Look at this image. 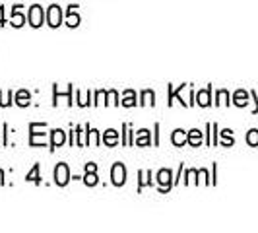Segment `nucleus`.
I'll use <instances>...</instances> for the list:
<instances>
[{
  "mask_svg": "<svg viewBox=\"0 0 258 233\" xmlns=\"http://www.w3.org/2000/svg\"><path fill=\"white\" fill-rule=\"evenodd\" d=\"M27 18H29L31 27H41L43 26V22H45V12H43V8H41L39 4H33V6L29 8Z\"/></svg>",
  "mask_w": 258,
  "mask_h": 233,
  "instance_id": "1",
  "label": "nucleus"
},
{
  "mask_svg": "<svg viewBox=\"0 0 258 233\" xmlns=\"http://www.w3.org/2000/svg\"><path fill=\"white\" fill-rule=\"evenodd\" d=\"M68 181H70V169L66 163H58L54 167V183L58 187H64V185H68Z\"/></svg>",
  "mask_w": 258,
  "mask_h": 233,
  "instance_id": "2",
  "label": "nucleus"
},
{
  "mask_svg": "<svg viewBox=\"0 0 258 233\" xmlns=\"http://www.w3.org/2000/svg\"><path fill=\"white\" fill-rule=\"evenodd\" d=\"M111 181L115 187H122L126 183V169L122 163H115L113 169H111Z\"/></svg>",
  "mask_w": 258,
  "mask_h": 233,
  "instance_id": "3",
  "label": "nucleus"
},
{
  "mask_svg": "<svg viewBox=\"0 0 258 233\" xmlns=\"http://www.w3.org/2000/svg\"><path fill=\"white\" fill-rule=\"evenodd\" d=\"M47 22H49L51 27H58L62 24V10H60V6L52 4L51 8H49V12H47Z\"/></svg>",
  "mask_w": 258,
  "mask_h": 233,
  "instance_id": "4",
  "label": "nucleus"
},
{
  "mask_svg": "<svg viewBox=\"0 0 258 233\" xmlns=\"http://www.w3.org/2000/svg\"><path fill=\"white\" fill-rule=\"evenodd\" d=\"M37 130H39V123H31L29 125V144L31 146H43V144L47 142L45 134H41Z\"/></svg>",
  "mask_w": 258,
  "mask_h": 233,
  "instance_id": "5",
  "label": "nucleus"
},
{
  "mask_svg": "<svg viewBox=\"0 0 258 233\" xmlns=\"http://www.w3.org/2000/svg\"><path fill=\"white\" fill-rule=\"evenodd\" d=\"M173 175H171V171L169 169H161L159 173H157V183H159V187H161V193H165L169 191L171 187H173Z\"/></svg>",
  "mask_w": 258,
  "mask_h": 233,
  "instance_id": "6",
  "label": "nucleus"
},
{
  "mask_svg": "<svg viewBox=\"0 0 258 233\" xmlns=\"http://www.w3.org/2000/svg\"><path fill=\"white\" fill-rule=\"evenodd\" d=\"M52 140H51V150H56L58 146H62V144L66 142V132L60 129H54L51 132Z\"/></svg>",
  "mask_w": 258,
  "mask_h": 233,
  "instance_id": "7",
  "label": "nucleus"
},
{
  "mask_svg": "<svg viewBox=\"0 0 258 233\" xmlns=\"http://www.w3.org/2000/svg\"><path fill=\"white\" fill-rule=\"evenodd\" d=\"M186 138H188V134H184V130L182 129H177L175 132H173V136H171V142L175 144V146H184Z\"/></svg>",
  "mask_w": 258,
  "mask_h": 233,
  "instance_id": "8",
  "label": "nucleus"
},
{
  "mask_svg": "<svg viewBox=\"0 0 258 233\" xmlns=\"http://www.w3.org/2000/svg\"><path fill=\"white\" fill-rule=\"evenodd\" d=\"M31 101V95H29V91L27 90H20L16 93V103L20 105V107H27Z\"/></svg>",
  "mask_w": 258,
  "mask_h": 233,
  "instance_id": "9",
  "label": "nucleus"
},
{
  "mask_svg": "<svg viewBox=\"0 0 258 233\" xmlns=\"http://www.w3.org/2000/svg\"><path fill=\"white\" fill-rule=\"evenodd\" d=\"M74 8H76V6H70V8H68V18H66V26H70V27L80 26V16L74 12Z\"/></svg>",
  "mask_w": 258,
  "mask_h": 233,
  "instance_id": "10",
  "label": "nucleus"
},
{
  "mask_svg": "<svg viewBox=\"0 0 258 233\" xmlns=\"http://www.w3.org/2000/svg\"><path fill=\"white\" fill-rule=\"evenodd\" d=\"M103 142L107 144V146H116V142H118V132L113 129H109L103 134Z\"/></svg>",
  "mask_w": 258,
  "mask_h": 233,
  "instance_id": "11",
  "label": "nucleus"
},
{
  "mask_svg": "<svg viewBox=\"0 0 258 233\" xmlns=\"http://www.w3.org/2000/svg\"><path fill=\"white\" fill-rule=\"evenodd\" d=\"M18 8H20V6H16V8H14V12H12V26L14 27H22L24 24H26V18L20 14Z\"/></svg>",
  "mask_w": 258,
  "mask_h": 233,
  "instance_id": "12",
  "label": "nucleus"
},
{
  "mask_svg": "<svg viewBox=\"0 0 258 233\" xmlns=\"http://www.w3.org/2000/svg\"><path fill=\"white\" fill-rule=\"evenodd\" d=\"M186 142L192 144V146H200V142H202V132L200 130H190L188 132V138H186Z\"/></svg>",
  "mask_w": 258,
  "mask_h": 233,
  "instance_id": "13",
  "label": "nucleus"
},
{
  "mask_svg": "<svg viewBox=\"0 0 258 233\" xmlns=\"http://www.w3.org/2000/svg\"><path fill=\"white\" fill-rule=\"evenodd\" d=\"M84 183L88 185V187H95L97 185V175H95V171L93 169H86V175H84Z\"/></svg>",
  "mask_w": 258,
  "mask_h": 233,
  "instance_id": "14",
  "label": "nucleus"
},
{
  "mask_svg": "<svg viewBox=\"0 0 258 233\" xmlns=\"http://www.w3.org/2000/svg\"><path fill=\"white\" fill-rule=\"evenodd\" d=\"M122 105L124 107H134L136 105V93L132 90H126L124 91V97H122Z\"/></svg>",
  "mask_w": 258,
  "mask_h": 233,
  "instance_id": "15",
  "label": "nucleus"
},
{
  "mask_svg": "<svg viewBox=\"0 0 258 233\" xmlns=\"http://www.w3.org/2000/svg\"><path fill=\"white\" fill-rule=\"evenodd\" d=\"M140 105H155V93L152 90H144L142 91V101Z\"/></svg>",
  "mask_w": 258,
  "mask_h": 233,
  "instance_id": "16",
  "label": "nucleus"
},
{
  "mask_svg": "<svg viewBox=\"0 0 258 233\" xmlns=\"http://www.w3.org/2000/svg\"><path fill=\"white\" fill-rule=\"evenodd\" d=\"M26 181L27 183L31 181V183H35V185H39V183H41V177H39V163H35V165H33V169L27 173Z\"/></svg>",
  "mask_w": 258,
  "mask_h": 233,
  "instance_id": "17",
  "label": "nucleus"
},
{
  "mask_svg": "<svg viewBox=\"0 0 258 233\" xmlns=\"http://www.w3.org/2000/svg\"><path fill=\"white\" fill-rule=\"evenodd\" d=\"M136 144L138 146H150V132L144 129L138 132V136H136Z\"/></svg>",
  "mask_w": 258,
  "mask_h": 233,
  "instance_id": "18",
  "label": "nucleus"
},
{
  "mask_svg": "<svg viewBox=\"0 0 258 233\" xmlns=\"http://www.w3.org/2000/svg\"><path fill=\"white\" fill-rule=\"evenodd\" d=\"M196 103L202 105V107H208V105H210V88L198 93V101H196Z\"/></svg>",
  "mask_w": 258,
  "mask_h": 233,
  "instance_id": "19",
  "label": "nucleus"
},
{
  "mask_svg": "<svg viewBox=\"0 0 258 233\" xmlns=\"http://www.w3.org/2000/svg\"><path fill=\"white\" fill-rule=\"evenodd\" d=\"M88 136H90V138H88V144H93V146L99 144V132L95 129H90V127H88Z\"/></svg>",
  "mask_w": 258,
  "mask_h": 233,
  "instance_id": "20",
  "label": "nucleus"
},
{
  "mask_svg": "<svg viewBox=\"0 0 258 233\" xmlns=\"http://www.w3.org/2000/svg\"><path fill=\"white\" fill-rule=\"evenodd\" d=\"M150 171H140V177H142V181H140V185H138V189H142V187H146V185H152V181H150Z\"/></svg>",
  "mask_w": 258,
  "mask_h": 233,
  "instance_id": "21",
  "label": "nucleus"
},
{
  "mask_svg": "<svg viewBox=\"0 0 258 233\" xmlns=\"http://www.w3.org/2000/svg\"><path fill=\"white\" fill-rule=\"evenodd\" d=\"M246 140H248V144L256 146V144H258V132H256V130H250V134H248V138H246Z\"/></svg>",
  "mask_w": 258,
  "mask_h": 233,
  "instance_id": "22",
  "label": "nucleus"
},
{
  "mask_svg": "<svg viewBox=\"0 0 258 233\" xmlns=\"http://www.w3.org/2000/svg\"><path fill=\"white\" fill-rule=\"evenodd\" d=\"M235 103H237V105H245L246 103V101H245V93H243V91H239V93L235 95Z\"/></svg>",
  "mask_w": 258,
  "mask_h": 233,
  "instance_id": "23",
  "label": "nucleus"
},
{
  "mask_svg": "<svg viewBox=\"0 0 258 233\" xmlns=\"http://www.w3.org/2000/svg\"><path fill=\"white\" fill-rule=\"evenodd\" d=\"M109 97H111V103L118 105V95H116V91H109Z\"/></svg>",
  "mask_w": 258,
  "mask_h": 233,
  "instance_id": "24",
  "label": "nucleus"
},
{
  "mask_svg": "<svg viewBox=\"0 0 258 233\" xmlns=\"http://www.w3.org/2000/svg\"><path fill=\"white\" fill-rule=\"evenodd\" d=\"M0 26H4V8H0Z\"/></svg>",
  "mask_w": 258,
  "mask_h": 233,
  "instance_id": "25",
  "label": "nucleus"
},
{
  "mask_svg": "<svg viewBox=\"0 0 258 233\" xmlns=\"http://www.w3.org/2000/svg\"><path fill=\"white\" fill-rule=\"evenodd\" d=\"M0 185H4V171L0 169Z\"/></svg>",
  "mask_w": 258,
  "mask_h": 233,
  "instance_id": "26",
  "label": "nucleus"
}]
</instances>
